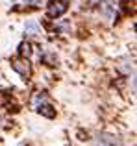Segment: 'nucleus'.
<instances>
[{"label":"nucleus","mask_w":137,"mask_h":146,"mask_svg":"<svg viewBox=\"0 0 137 146\" xmlns=\"http://www.w3.org/2000/svg\"><path fill=\"white\" fill-rule=\"evenodd\" d=\"M24 33L30 35V37H39L41 35V26L37 24L35 21H30L28 24H26V28H24Z\"/></svg>","instance_id":"39448f33"},{"label":"nucleus","mask_w":137,"mask_h":146,"mask_svg":"<svg viewBox=\"0 0 137 146\" xmlns=\"http://www.w3.org/2000/svg\"><path fill=\"white\" fill-rule=\"evenodd\" d=\"M102 9H104L106 17L111 19V17H113V9H115V6H113V4L109 2V0H104V4H102Z\"/></svg>","instance_id":"6e6552de"},{"label":"nucleus","mask_w":137,"mask_h":146,"mask_svg":"<svg viewBox=\"0 0 137 146\" xmlns=\"http://www.w3.org/2000/svg\"><path fill=\"white\" fill-rule=\"evenodd\" d=\"M19 54H21L22 57H28L30 54H32V50H30V43H22L21 46H19Z\"/></svg>","instance_id":"1a4fd4ad"},{"label":"nucleus","mask_w":137,"mask_h":146,"mask_svg":"<svg viewBox=\"0 0 137 146\" xmlns=\"http://www.w3.org/2000/svg\"><path fill=\"white\" fill-rule=\"evenodd\" d=\"M45 0H17V6H28V7H39Z\"/></svg>","instance_id":"0eeeda50"},{"label":"nucleus","mask_w":137,"mask_h":146,"mask_svg":"<svg viewBox=\"0 0 137 146\" xmlns=\"http://www.w3.org/2000/svg\"><path fill=\"white\" fill-rule=\"evenodd\" d=\"M11 67L15 72L22 76V78H30L32 76V67H30V61L26 57H13L11 59Z\"/></svg>","instance_id":"f03ea898"},{"label":"nucleus","mask_w":137,"mask_h":146,"mask_svg":"<svg viewBox=\"0 0 137 146\" xmlns=\"http://www.w3.org/2000/svg\"><path fill=\"white\" fill-rule=\"evenodd\" d=\"M35 111L41 113L43 117H48V118H54V115H56L52 104L45 98V94H37L35 96Z\"/></svg>","instance_id":"f257e3e1"},{"label":"nucleus","mask_w":137,"mask_h":146,"mask_svg":"<svg viewBox=\"0 0 137 146\" xmlns=\"http://www.w3.org/2000/svg\"><path fill=\"white\" fill-rule=\"evenodd\" d=\"M91 2H94V0H91Z\"/></svg>","instance_id":"9d476101"},{"label":"nucleus","mask_w":137,"mask_h":146,"mask_svg":"<svg viewBox=\"0 0 137 146\" xmlns=\"http://www.w3.org/2000/svg\"><path fill=\"white\" fill-rule=\"evenodd\" d=\"M96 146H122V143L115 135L100 133V135H96Z\"/></svg>","instance_id":"20e7f679"},{"label":"nucleus","mask_w":137,"mask_h":146,"mask_svg":"<svg viewBox=\"0 0 137 146\" xmlns=\"http://www.w3.org/2000/svg\"><path fill=\"white\" fill-rule=\"evenodd\" d=\"M65 11H67V2L65 0H50L48 6H47V13H48V17H52V19L61 17Z\"/></svg>","instance_id":"7ed1b4c3"},{"label":"nucleus","mask_w":137,"mask_h":146,"mask_svg":"<svg viewBox=\"0 0 137 146\" xmlns=\"http://www.w3.org/2000/svg\"><path fill=\"white\" fill-rule=\"evenodd\" d=\"M41 61L47 63L48 67H56V65H58V57H56V54H52L50 50H47V52L41 56Z\"/></svg>","instance_id":"423d86ee"}]
</instances>
